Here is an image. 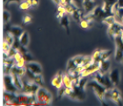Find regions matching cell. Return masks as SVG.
Instances as JSON below:
<instances>
[{"instance_id":"cell-1","label":"cell","mask_w":123,"mask_h":106,"mask_svg":"<svg viewBox=\"0 0 123 106\" xmlns=\"http://www.w3.org/2000/svg\"><path fill=\"white\" fill-rule=\"evenodd\" d=\"M21 80H22V84H23V88L21 90L22 93H26L28 95H36L41 86L34 82L33 80L29 79L26 74L21 76Z\"/></svg>"},{"instance_id":"cell-2","label":"cell","mask_w":123,"mask_h":106,"mask_svg":"<svg viewBox=\"0 0 123 106\" xmlns=\"http://www.w3.org/2000/svg\"><path fill=\"white\" fill-rule=\"evenodd\" d=\"M87 86L92 88L93 90H94L96 96H98V98L99 99L100 103L103 104V105H106L105 104V93L106 91V88L104 87L103 85H101L100 83H98L96 80H92L90 82L87 83Z\"/></svg>"},{"instance_id":"cell-3","label":"cell","mask_w":123,"mask_h":106,"mask_svg":"<svg viewBox=\"0 0 123 106\" xmlns=\"http://www.w3.org/2000/svg\"><path fill=\"white\" fill-rule=\"evenodd\" d=\"M36 97H37V101L40 102L42 105H48L51 103L52 101V95L50 92L48 91L45 88L40 87L38 89L37 93H36Z\"/></svg>"},{"instance_id":"cell-4","label":"cell","mask_w":123,"mask_h":106,"mask_svg":"<svg viewBox=\"0 0 123 106\" xmlns=\"http://www.w3.org/2000/svg\"><path fill=\"white\" fill-rule=\"evenodd\" d=\"M85 58V56H76V57L70 58L68 61V64H67V72L72 73L78 66H82L83 67Z\"/></svg>"},{"instance_id":"cell-5","label":"cell","mask_w":123,"mask_h":106,"mask_svg":"<svg viewBox=\"0 0 123 106\" xmlns=\"http://www.w3.org/2000/svg\"><path fill=\"white\" fill-rule=\"evenodd\" d=\"M17 100L19 102L20 105H34L37 102L36 95H28L26 93L17 94Z\"/></svg>"},{"instance_id":"cell-6","label":"cell","mask_w":123,"mask_h":106,"mask_svg":"<svg viewBox=\"0 0 123 106\" xmlns=\"http://www.w3.org/2000/svg\"><path fill=\"white\" fill-rule=\"evenodd\" d=\"M94 80H96L98 82L104 86L106 89H110V88H113V83L112 82L109 75H107L106 73L102 74L98 71V72H96V74L94 76Z\"/></svg>"},{"instance_id":"cell-7","label":"cell","mask_w":123,"mask_h":106,"mask_svg":"<svg viewBox=\"0 0 123 106\" xmlns=\"http://www.w3.org/2000/svg\"><path fill=\"white\" fill-rule=\"evenodd\" d=\"M108 35L111 37L112 40L114 41L115 36L121 35L123 34V24L120 22H115L113 25L108 26Z\"/></svg>"},{"instance_id":"cell-8","label":"cell","mask_w":123,"mask_h":106,"mask_svg":"<svg viewBox=\"0 0 123 106\" xmlns=\"http://www.w3.org/2000/svg\"><path fill=\"white\" fill-rule=\"evenodd\" d=\"M4 89L7 92H12V93H16L18 91V89L16 88L15 84L13 82L12 76V74H5L4 76Z\"/></svg>"},{"instance_id":"cell-9","label":"cell","mask_w":123,"mask_h":106,"mask_svg":"<svg viewBox=\"0 0 123 106\" xmlns=\"http://www.w3.org/2000/svg\"><path fill=\"white\" fill-rule=\"evenodd\" d=\"M68 96L72 99H75V100H78V101H84L85 99V94L84 92V88H80L78 85L73 86L71 92Z\"/></svg>"},{"instance_id":"cell-10","label":"cell","mask_w":123,"mask_h":106,"mask_svg":"<svg viewBox=\"0 0 123 106\" xmlns=\"http://www.w3.org/2000/svg\"><path fill=\"white\" fill-rule=\"evenodd\" d=\"M100 67V63L98 62H93L92 61L91 64L86 66V67L83 70V72H81V76H88V75L92 74V73H94V72H98L99 70Z\"/></svg>"},{"instance_id":"cell-11","label":"cell","mask_w":123,"mask_h":106,"mask_svg":"<svg viewBox=\"0 0 123 106\" xmlns=\"http://www.w3.org/2000/svg\"><path fill=\"white\" fill-rule=\"evenodd\" d=\"M110 100H112L113 103H115V104H118V105H122L123 104L121 92H120L116 88H113L112 89H111V99Z\"/></svg>"},{"instance_id":"cell-12","label":"cell","mask_w":123,"mask_h":106,"mask_svg":"<svg viewBox=\"0 0 123 106\" xmlns=\"http://www.w3.org/2000/svg\"><path fill=\"white\" fill-rule=\"evenodd\" d=\"M25 67L26 69L30 70L32 72H33L34 74H41V72H42V69H41V66L40 64L36 62H26Z\"/></svg>"},{"instance_id":"cell-13","label":"cell","mask_w":123,"mask_h":106,"mask_svg":"<svg viewBox=\"0 0 123 106\" xmlns=\"http://www.w3.org/2000/svg\"><path fill=\"white\" fill-rule=\"evenodd\" d=\"M63 73L62 71H58L55 76L53 78L52 80V85L55 87L57 89H60V88L63 86V83H62V80H63Z\"/></svg>"},{"instance_id":"cell-14","label":"cell","mask_w":123,"mask_h":106,"mask_svg":"<svg viewBox=\"0 0 123 106\" xmlns=\"http://www.w3.org/2000/svg\"><path fill=\"white\" fill-rule=\"evenodd\" d=\"M83 8H84V10L87 15L96 8L95 1L94 0H84L83 1Z\"/></svg>"},{"instance_id":"cell-15","label":"cell","mask_w":123,"mask_h":106,"mask_svg":"<svg viewBox=\"0 0 123 106\" xmlns=\"http://www.w3.org/2000/svg\"><path fill=\"white\" fill-rule=\"evenodd\" d=\"M73 19H74L75 21H77V22H81L83 19L85 18V15H86V13H85V10H84V8L83 7H78L77 10L75 11L74 13L71 14Z\"/></svg>"},{"instance_id":"cell-16","label":"cell","mask_w":123,"mask_h":106,"mask_svg":"<svg viewBox=\"0 0 123 106\" xmlns=\"http://www.w3.org/2000/svg\"><path fill=\"white\" fill-rule=\"evenodd\" d=\"M109 77H110L112 82L113 83V85H119L120 83V77H121V74H120V71L119 69L115 68L110 72V74H109Z\"/></svg>"},{"instance_id":"cell-17","label":"cell","mask_w":123,"mask_h":106,"mask_svg":"<svg viewBox=\"0 0 123 106\" xmlns=\"http://www.w3.org/2000/svg\"><path fill=\"white\" fill-rule=\"evenodd\" d=\"M8 32L11 33L14 37L19 38L21 36V35L25 32V30H24L22 28H20V27H18V26H12L10 28L8 29Z\"/></svg>"},{"instance_id":"cell-18","label":"cell","mask_w":123,"mask_h":106,"mask_svg":"<svg viewBox=\"0 0 123 106\" xmlns=\"http://www.w3.org/2000/svg\"><path fill=\"white\" fill-rule=\"evenodd\" d=\"M109 68H110V61L108 59L102 60V61L100 62V67H99L98 72H99L100 73H102V74H105V73H106V72H108Z\"/></svg>"},{"instance_id":"cell-19","label":"cell","mask_w":123,"mask_h":106,"mask_svg":"<svg viewBox=\"0 0 123 106\" xmlns=\"http://www.w3.org/2000/svg\"><path fill=\"white\" fill-rule=\"evenodd\" d=\"M60 24L62 27H63L64 28L66 29L67 34L69 35V16L67 14H64L61 19H60Z\"/></svg>"},{"instance_id":"cell-20","label":"cell","mask_w":123,"mask_h":106,"mask_svg":"<svg viewBox=\"0 0 123 106\" xmlns=\"http://www.w3.org/2000/svg\"><path fill=\"white\" fill-rule=\"evenodd\" d=\"M11 74H12V76L13 82H14V84H15L16 88H18V91H21L22 90V88H23V84H22L21 77L17 74H14V73H11Z\"/></svg>"},{"instance_id":"cell-21","label":"cell","mask_w":123,"mask_h":106,"mask_svg":"<svg viewBox=\"0 0 123 106\" xmlns=\"http://www.w3.org/2000/svg\"><path fill=\"white\" fill-rule=\"evenodd\" d=\"M19 42H20V44L23 45V46H27L29 43V36L28 33L27 32H24L23 34L21 35V36L19 37Z\"/></svg>"},{"instance_id":"cell-22","label":"cell","mask_w":123,"mask_h":106,"mask_svg":"<svg viewBox=\"0 0 123 106\" xmlns=\"http://www.w3.org/2000/svg\"><path fill=\"white\" fill-rule=\"evenodd\" d=\"M123 59V49L120 47H116L115 50V60L117 62H121Z\"/></svg>"},{"instance_id":"cell-23","label":"cell","mask_w":123,"mask_h":106,"mask_svg":"<svg viewBox=\"0 0 123 106\" xmlns=\"http://www.w3.org/2000/svg\"><path fill=\"white\" fill-rule=\"evenodd\" d=\"M80 25L83 28H89L92 26V20H89V19L84 18L80 22Z\"/></svg>"},{"instance_id":"cell-24","label":"cell","mask_w":123,"mask_h":106,"mask_svg":"<svg viewBox=\"0 0 123 106\" xmlns=\"http://www.w3.org/2000/svg\"><path fill=\"white\" fill-rule=\"evenodd\" d=\"M14 40H15V37L11 34V33H9V32H8L7 34L5 35V40H4V41L6 42H7V43L9 44L11 47H12V46L13 42H14Z\"/></svg>"},{"instance_id":"cell-25","label":"cell","mask_w":123,"mask_h":106,"mask_svg":"<svg viewBox=\"0 0 123 106\" xmlns=\"http://www.w3.org/2000/svg\"><path fill=\"white\" fill-rule=\"evenodd\" d=\"M103 21H104V23L106 24V25H108V26H110V25H113V23L117 22L115 16H114V15L108 16V17H106V18H105Z\"/></svg>"},{"instance_id":"cell-26","label":"cell","mask_w":123,"mask_h":106,"mask_svg":"<svg viewBox=\"0 0 123 106\" xmlns=\"http://www.w3.org/2000/svg\"><path fill=\"white\" fill-rule=\"evenodd\" d=\"M112 53H113V51H112V50H100V57H101V61H102V60L108 59Z\"/></svg>"},{"instance_id":"cell-27","label":"cell","mask_w":123,"mask_h":106,"mask_svg":"<svg viewBox=\"0 0 123 106\" xmlns=\"http://www.w3.org/2000/svg\"><path fill=\"white\" fill-rule=\"evenodd\" d=\"M92 61L93 62H101V57H100V49H98L96 51L93 53V55L92 56Z\"/></svg>"},{"instance_id":"cell-28","label":"cell","mask_w":123,"mask_h":106,"mask_svg":"<svg viewBox=\"0 0 123 106\" xmlns=\"http://www.w3.org/2000/svg\"><path fill=\"white\" fill-rule=\"evenodd\" d=\"M33 81L35 83H37L38 85L41 86L43 84V79H42V76L41 74H35L34 75V77H33Z\"/></svg>"},{"instance_id":"cell-29","label":"cell","mask_w":123,"mask_h":106,"mask_svg":"<svg viewBox=\"0 0 123 106\" xmlns=\"http://www.w3.org/2000/svg\"><path fill=\"white\" fill-rule=\"evenodd\" d=\"M30 6H31L30 4H29L26 0H25V1H22V2L19 4V8H20L21 10H27Z\"/></svg>"},{"instance_id":"cell-30","label":"cell","mask_w":123,"mask_h":106,"mask_svg":"<svg viewBox=\"0 0 123 106\" xmlns=\"http://www.w3.org/2000/svg\"><path fill=\"white\" fill-rule=\"evenodd\" d=\"M22 56H23L24 59L26 60V62H32V61H33V57H32V55L28 51L22 54Z\"/></svg>"},{"instance_id":"cell-31","label":"cell","mask_w":123,"mask_h":106,"mask_svg":"<svg viewBox=\"0 0 123 106\" xmlns=\"http://www.w3.org/2000/svg\"><path fill=\"white\" fill-rule=\"evenodd\" d=\"M3 19H4V21H5V23H6V22H9V21H10L11 19V14L9 12H7V11H4V14H3Z\"/></svg>"},{"instance_id":"cell-32","label":"cell","mask_w":123,"mask_h":106,"mask_svg":"<svg viewBox=\"0 0 123 106\" xmlns=\"http://www.w3.org/2000/svg\"><path fill=\"white\" fill-rule=\"evenodd\" d=\"M32 21V17H31L30 15H28V14H26V15H25L23 17V22L24 23H29V22H31Z\"/></svg>"},{"instance_id":"cell-33","label":"cell","mask_w":123,"mask_h":106,"mask_svg":"<svg viewBox=\"0 0 123 106\" xmlns=\"http://www.w3.org/2000/svg\"><path fill=\"white\" fill-rule=\"evenodd\" d=\"M26 1L30 4L31 6H33V7H35L39 5V0H26Z\"/></svg>"},{"instance_id":"cell-34","label":"cell","mask_w":123,"mask_h":106,"mask_svg":"<svg viewBox=\"0 0 123 106\" xmlns=\"http://www.w3.org/2000/svg\"><path fill=\"white\" fill-rule=\"evenodd\" d=\"M11 48V46L10 45H9V44L7 43V42H3V51H7L8 49H10Z\"/></svg>"},{"instance_id":"cell-35","label":"cell","mask_w":123,"mask_h":106,"mask_svg":"<svg viewBox=\"0 0 123 106\" xmlns=\"http://www.w3.org/2000/svg\"><path fill=\"white\" fill-rule=\"evenodd\" d=\"M83 1H84V0H73V2H74L78 7H83Z\"/></svg>"},{"instance_id":"cell-36","label":"cell","mask_w":123,"mask_h":106,"mask_svg":"<svg viewBox=\"0 0 123 106\" xmlns=\"http://www.w3.org/2000/svg\"><path fill=\"white\" fill-rule=\"evenodd\" d=\"M11 3H18V4H20L21 0H7L6 4L9 5V4H11Z\"/></svg>"},{"instance_id":"cell-37","label":"cell","mask_w":123,"mask_h":106,"mask_svg":"<svg viewBox=\"0 0 123 106\" xmlns=\"http://www.w3.org/2000/svg\"><path fill=\"white\" fill-rule=\"evenodd\" d=\"M118 5L120 7H123V0H118Z\"/></svg>"},{"instance_id":"cell-38","label":"cell","mask_w":123,"mask_h":106,"mask_svg":"<svg viewBox=\"0 0 123 106\" xmlns=\"http://www.w3.org/2000/svg\"><path fill=\"white\" fill-rule=\"evenodd\" d=\"M54 3H55L57 5H60V0H53Z\"/></svg>"},{"instance_id":"cell-39","label":"cell","mask_w":123,"mask_h":106,"mask_svg":"<svg viewBox=\"0 0 123 106\" xmlns=\"http://www.w3.org/2000/svg\"><path fill=\"white\" fill-rule=\"evenodd\" d=\"M6 2H7V0H4V3H5V4H6Z\"/></svg>"},{"instance_id":"cell-40","label":"cell","mask_w":123,"mask_h":106,"mask_svg":"<svg viewBox=\"0 0 123 106\" xmlns=\"http://www.w3.org/2000/svg\"><path fill=\"white\" fill-rule=\"evenodd\" d=\"M121 38H122V41H123V34L121 35Z\"/></svg>"},{"instance_id":"cell-41","label":"cell","mask_w":123,"mask_h":106,"mask_svg":"<svg viewBox=\"0 0 123 106\" xmlns=\"http://www.w3.org/2000/svg\"><path fill=\"white\" fill-rule=\"evenodd\" d=\"M122 62H123V59H122Z\"/></svg>"}]
</instances>
